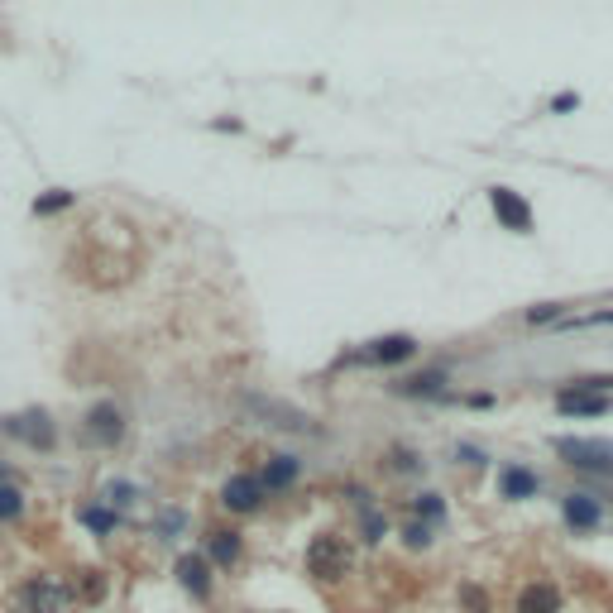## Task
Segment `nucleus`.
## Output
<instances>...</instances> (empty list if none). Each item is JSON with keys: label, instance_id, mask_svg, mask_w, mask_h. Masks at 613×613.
<instances>
[{"label": "nucleus", "instance_id": "1", "mask_svg": "<svg viewBox=\"0 0 613 613\" xmlns=\"http://www.w3.org/2000/svg\"><path fill=\"white\" fill-rule=\"evenodd\" d=\"M551 451L565 465L589 469V475H613V441H589V436H551Z\"/></svg>", "mask_w": 613, "mask_h": 613}, {"label": "nucleus", "instance_id": "8", "mask_svg": "<svg viewBox=\"0 0 613 613\" xmlns=\"http://www.w3.org/2000/svg\"><path fill=\"white\" fill-rule=\"evenodd\" d=\"M561 517L570 532H594L599 523H604V503L589 499V493H565L561 499Z\"/></svg>", "mask_w": 613, "mask_h": 613}, {"label": "nucleus", "instance_id": "16", "mask_svg": "<svg viewBox=\"0 0 613 613\" xmlns=\"http://www.w3.org/2000/svg\"><path fill=\"white\" fill-rule=\"evenodd\" d=\"M499 489H503V499H532V493L541 489V479L527 465H508L503 479H499Z\"/></svg>", "mask_w": 613, "mask_h": 613}, {"label": "nucleus", "instance_id": "6", "mask_svg": "<svg viewBox=\"0 0 613 613\" xmlns=\"http://www.w3.org/2000/svg\"><path fill=\"white\" fill-rule=\"evenodd\" d=\"M489 206H493V216H499L503 230L532 235V206H527L517 192H508V187H489Z\"/></svg>", "mask_w": 613, "mask_h": 613}, {"label": "nucleus", "instance_id": "18", "mask_svg": "<svg viewBox=\"0 0 613 613\" xmlns=\"http://www.w3.org/2000/svg\"><path fill=\"white\" fill-rule=\"evenodd\" d=\"M19 513H25V493L15 485H0V523H15Z\"/></svg>", "mask_w": 613, "mask_h": 613}, {"label": "nucleus", "instance_id": "10", "mask_svg": "<svg viewBox=\"0 0 613 613\" xmlns=\"http://www.w3.org/2000/svg\"><path fill=\"white\" fill-rule=\"evenodd\" d=\"M87 436L97 446H120L125 441V417H120V407L115 403H97L87 412Z\"/></svg>", "mask_w": 613, "mask_h": 613}, {"label": "nucleus", "instance_id": "17", "mask_svg": "<svg viewBox=\"0 0 613 613\" xmlns=\"http://www.w3.org/2000/svg\"><path fill=\"white\" fill-rule=\"evenodd\" d=\"M393 393L403 398H441L446 393V369H431V374H417L407 384H393Z\"/></svg>", "mask_w": 613, "mask_h": 613}, {"label": "nucleus", "instance_id": "12", "mask_svg": "<svg viewBox=\"0 0 613 613\" xmlns=\"http://www.w3.org/2000/svg\"><path fill=\"white\" fill-rule=\"evenodd\" d=\"M517 613H561V589L551 580H532L517 594Z\"/></svg>", "mask_w": 613, "mask_h": 613}, {"label": "nucleus", "instance_id": "31", "mask_svg": "<svg viewBox=\"0 0 613 613\" xmlns=\"http://www.w3.org/2000/svg\"><path fill=\"white\" fill-rule=\"evenodd\" d=\"M575 105H580V97H575V91H565V97H556V101H551V111H575Z\"/></svg>", "mask_w": 613, "mask_h": 613}, {"label": "nucleus", "instance_id": "24", "mask_svg": "<svg viewBox=\"0 0 613 613\" xmlns=\"http://www.w3.org/2000/svg\"><path fill=\"white\" fill-rule=\"evenodd\" d=\"M73 206V192H43L39 202H34V216H53V211Z\"/></svg>", "mask_w": 613, "mask_h": 613}, {"label": "nucleus", "instance_id": "5", "mask_svg": "<svg viewBox=\"0 0 613 613\" xmlns=\"http://www.w3.org/2000/svg\"><path fill=\"white\" fill-rule=\"evenodd\" d=\"M240 403H244V412H254V417H264L268 427H283V431H302V436H312V431H316V427H312V417H306V412H298V407H288V403H274V398H259V393H244Z\"/></svg>", "mask_w": 613, "mask_h": 613}, {"label": "nucleus", "instance_id": "21", "mask_svg": "<svg viewBox=\"0 0 613 613\" xmlns=\"http://www.w3.org/2000/svg\"><path fill=\"white\" fill-rule=\"evenodd\" d=\"M527 322H532V326H547V322H565V302H537L532 306V312H527Z\"/></svg>", "mask_w": 613, "mask_h": 613}, {"label": "nucleus", "instance_id": "29", "mask_svg": "<svg viewBox=\"0 0 613 613\" xmlns=\"http://www.w3.org/2000/svg\"><path fill=\"white\" fill-rule=\"evenodd\" d=\"M182 523H187V517H182L178 508H173V513H163V517H159V537H173V532H182Z\"/></svg>", "mask_w": 613, "mask_h": 613}, {"label": "nucleus", "instance_id": "2", "mask_svg": "<svg viewBox=\"0 0 613 613\" xmlns=\"http://www.w3.org/2000/svg\"><path fill=\"white\" fill-rule=\"evenodd\" d=\"M350 547H345V537H336V532H322L306 547V570L316 575V580H326V585H336V580H345L350 575Z\"/></svg>", "mask_w": 613, "mask_h": 613}, {"label": "nucleus", "instance_id": "27", "mask_svg": "<svg viewBox=\"0 0 613 613\" xmlns=\"http://www.w3.org/2000/svg\"><path fill=\"white\" fill-rule=\"evenodd\" d=\"M570 388H589V393H613V374H585V379H575Z\"/></svg>", "mask_w": 613, "mask_h": 613}, {"label": "nucleus", "instance_id": "15", "mask_svg": "<svg viewBox=\"0 0 613 613\" xmlns=\"http://www.w3.org/2000/svg\"><path fill=\"white\" fill-rule=\"evenodd\" d=\"M298 475H302V460H298V455H268V465H264V475H259V485H264V489H288Z\"/></svg>", "mask_w": 613, "mask_h": 613}, {"label": "nucleus", "instance_id": "3", "mask_svg": "<svg viewBox=\"0 0 613 613\" xmlns=\"http://www.w3.org/2000/svg\"><path fill=\"white\" fill-rule=\"evenodd\" d=\"M0 431L15 436V441L34 446V451H53L58 446V431L49 422V412L43 407H25V412H10V417H0Z\"/></svg>", "mask_w": 613, "mask_h": 613}, {"label": "nucleus", "instance_id": "19", "mask_svg": "<svg viewBox=\"0 0 613 613\" xmlns=\"http://www.w3.org/2000/svg\"><path fill=\"white\" fill-rule=\"evenodd\" d=\"M81 523H87L97 537H105V532H111V527H115V513L105 508V503H91V508H81Z\"/></svg>", "mask_w": 613, "mask_h": 613}, {"label": "nucleus", "instance_id": "26", "mask_svg": "<svg viewBox=\"0 0 613 613\" xmlns=\"http://www.w3.org/2000/svg\"><path fill=\"white\" fill-rule=\"evenodd\" d=\"M460 604H465L469 613H489V594L479 585H465V589H460Z\"/></svg>", "mask_w": 613, "mask_h": 613}, {"label": "nucleus", "instance_id": "14", "mask_svg": "<svg viewBox=\"0 0 613 613\" xmlns=\"http://www.w3.org/2000/svg\"><path fill=\"white\" fill-rule=\"evenodd\" d=\"M178 580H182L187 594H197V599L211 594V575H206V556H202V551H192V556L178 561Z\"/></svg>", "mask_w": 613, "mask_h": 613}, {"label": "nucleus", "instance_id": "9", "mask_svg": "<svg viewBox=\"0 0 613 613\" xmlns=\"http://www.w3.org/2000/svg\"><path fill=\"white\" fill-rule=\"evenodd\" d=\"M417 355V340L412 336H379V340H369V345L360 350V364H403Z\"/></svg>", "mask_w": 613, "mask_h": 613}, {"label": "nucleus", "instance_id": "20", "mask_svg": "<svg viewBox=\"0 0 613 613\" xmlns=\"http://www.w3.org/2000/svg\"><path fill=\"white\" fill-rule=\"evenodd\" d=\"M77 594L87 599V604H101V599H105V575H101V570H81Z\"/></svg>", "mask_w": 613, "mask_h": 613}, {"label": "nucleus", "instance_id": "7", "mask_svg": "<svg viewBox=\"0 0 613 613\" xmlns=\"http://www.w3.org/2000/svg\"><path fill=\"white\" fill-rule=\"evenodd\" d=\"M556 412H565V417H604V412H613V393L561 388V393H556Z\"/></svg>", "mask_w": 613, "mask_h": 613}, {"label": "nucleus", "instance_id": "25", "mask_svg": "<svg viewBox=\"0 0 613 613\" xmlns=\"http://www.w3.org/2000/svg\"><path fill=\"white\" fill-rule=\"evenodd\" d=\"M589 326H613V312H589V316H570V322H561V331H589Z\"/></svg>", "mask_w": 613, "mask_h": 613}, {"label": "nucleus", "instance_id": "23", "mask_svg": "<svg viewBox=\"0 0 613 613\" xmlns=\"http://www.w3.org/2000/svg\"><path fill=\"white\" fill-rule=\"evenodd\" d=\"M412 508H417L422 517H427V523H441V517H446V503H441V493H417V503H412Z\"/></svg>", "mask_w": 613, "mask_h": 613}, {"label": "nucleus", "instance_id": "22", "mask_svg": "<svg viewBox=\"0 0 613 613\" xmlns=\"http://www.w3.org/2000/svg\"><path fill=\"white\" fill-rule=\"evenodd\" d=\"M135 499H139V489H135V485H125V479L105 485V503H111V508H129Z\"/></svg>", "mask_w": 613, "mask_h": 613}, {"label": "nucleus", "instance_id": "28", "mask_svg": "<svg viewBox=\"0 0 613 613\" xmlns=\"http://www.w3.org/2000/svg\"><path fill=\"white\" fill-rule=\"evenodd\" d=\"M360 527H364V541H379V537H384V517H379V508H364Z\"/></svg>", "mask_w": 613, "mask_h": 613}, {"label": "nucleus", "instance_id": "13", "mask_svg": "<svg viewBox=\"0 0 613 613\" xmlns=\"http://www.w3.org/2000/svg\"><path fill=\"white\" fill-rule=\"evenodd\" d=\"M202 556L216 561V565H235V561H240V532H230V527H211Z\"/></svg>", "mask_w": 613, "mask_h": 613}, {"label": "nucleus", "instance_id": "4", "mask_svg": "<svg viewBox=\"0 0 613 613\" xmlns=\"http://www.w3.org/2000/svg\"><path fill=\"white\" fill-rule=\"evenodd\" d=\"M67 604H73V594L58 580H43V575L15 594V613H67Z\"/></svg>", "mask_w": 613, "mask_h": 613}, {"label": "nucleus", "instance_id": "11", "mask_svg": "<svg viewBox=\"0 0 613 613\" xmlns=\"http://www.w3.org/2000/svg\"><path fill=\"white\" fill-rule=\"evenodd\" d=\"M221 503H226L230 513H254L259 503H264V485H259L254 475H235V479H226V489H221Z\"/></svg>", "mask_w": 613, "mask_h": 613}, {"label": "nucleus", "instance_id": "30", "mask_svg": "<svg viewBox=\"0 0 613 613\" xmlns=\"http://www.w3.org/2000/svg\"><path fill=\"white\" fill-rule=\"evenodd\" d=\"M403 537H407V547H412V551H422V547H427V541H431V537H427V527H422V523H412Z\"/></svg>", "mask_w": 613, "mask_h": 613}]
</instances>
